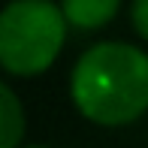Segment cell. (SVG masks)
<instances>
[{
    "mask_svg": "<svg viewBox=\"0 0 148 148\" xmlns=\"http://www.w3.org/2000/svg\"><path fill=\"white\" fill-rule=\"evenodd\" d=\"M73 103L106 127L136 121L148 109V55L127 42H97L79 58L70 79Z\"/></svg>",
    "mask_w": 148,
    "mask_h": 148,
    "instance_id": "cell-1",
    "label": "cell"
},
{
    "mask_svg": "<svg viewBox=\"0 0 148 148\" xmlns=\"http://www.w3.org/2000/svg\"><path fill=\"white\" fill-rule=\"evenodd\" d=\"M24 133V109L9 85L0 88V145L15 148Z\"/></svg>",
    "mask_w": 148,
    "mask_h": 148,
    "instance_id": "cell-4",
    "label": "cell"
},
{
    "mask_svg": "<svg viewBox=\"0 0 148 148\" xmlns=\"http://www.w3.org/2000/svg\"><path fill=\"white\" fill-rule=\"evenodd\" d=\"M64 9L49 0H12L0 15V64L12 76H39L66 36Z\"/></svg>",
    "mask_w": 148,
    "mask_h": 148,
    "instance_id": "cell-2",
    "label": "cell"
},
{
    "mask_svg": "<svg viewBox=\"0 0 148 148\" xmlns=\"http://www.w3.org/2000/svg\"><path fill=\"white\" fill-rule=\"evenodd\" d=\"M121 0H64L60 9H64L66 21L79 30H97L103 24H109L115 18Z\"/></svg>",
    "mask_w": 148,
    "mask_h": 148,
    "instance_id": "cell-3",
    "label": "cell"
},
{
    "mask_svg": "<svg viewBox=\"0 0 148 148\" xmlns=\"http://www.w3.org/2000/svg\"><path fill=\"white\" fill-rule=\"evenodd\" d=\"M130 18H133V27H136V33L148 39V0H133Z\"/></svg>",
    "mask_w": 148,
    "mask_h": 148,
    "instance_id": "cell-5",
    "label": "cell"
}]
</instances>
